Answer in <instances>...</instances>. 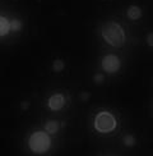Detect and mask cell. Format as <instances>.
<instances>
[{"label":"cell","mask_w":153,"mask_h":156,"mask_svg":"<svg viewBox=\"0 0 153 156\" xmlns=\"http://www.w3.org/2000/svg\"><path fill=\"white\" fill-rule=\"evenodd\" d=\"M66 105V97L61 92H56L51 95L47 100V108L51 112H59V110L64 109Z\"/></svg>","instance_id":"obj_5"},{"label":"cell","mask_w":153,"mask_h":156,"mask_svg":"<svg viewBox=\"0 0 153 156\" xmlns=\"http://www.w3.org/2000/svg\"><path fill=\"white\" fill-rule=\"evenodd\" d=\"M10 31V22L5 17H0V37L8 35Z\"/></svg>","instance_id":"obj_7"},{"label":"cell","mask_w":153,"mask_h":156,"mask_svg":"<svg viewBox=\"0 0 153 156\" xmlns=\"http://www.w3.org/2000/svg\"><path fill=\"white\" fill-rule=\"evenodd\" d=\"M147 44L153 48V34H149L148 36H147Z\"/></svg>","instance_id":"obj_13"},{"label":"cell","mask_w":153,"mask_h":156,"mask_svg":"<svg viewBox=\"0 0 153 156\" xmlns=\"http://www.w3.org/2000/svg\"><path fill=\"white\" fill-rule=\"evenodd\" d=\"M93 128L98 133H102V134L111 133L117 128V119L115 118V115L112 113L104 110V112H100L94 116Z\"/></svg>","instance_id":"obj_3"},{"label":"cell","mask_w":153,"mask_h":156,"mask_svg":"<svg viewBox=\"0 0 153 156\" xmlns=\"http://www.w3.org/2000/svg\"><path fill=\"white\" fill-rule=\"evenodd\" d=\"M63 69H64V63L61 60H55L54 64H53V70L56 73H59V72H63Z\"/></svg>","instance_id":"obj_11"},{"label":"cell","mask_w":153,"mask_h":156,"mask_svg":"<svg viewBox=\"0 0 153 156\" xmlns=\"http://www.w3.org/2000/svg\"><path fill=\"white\" fill-rule=\"evenodd\" d=\"M101 67L108 74H114L120 70L121 68V60L119 59V56L115 54H108L104 56V59L101 62Z\"/></svg>","instance_id":"obj_4"},{"label":"cell","mask_w":153,"mask_h":156,"mask_svg":"<svg viewBox=\"0 0 153 156\" xmlns=\"http://www.w3.org/2000/svg\"><path fill=\"white\" fill-rule=\"evenodd\" d=\"M123 145L125 147H133V146H135L137 145V138H135V136L131 134V133H127L124 136V138H123Z\"/></svg>","instance_id":"obj_9"},{"label":"cell","mask_w":153,"mask_h":156,"mask_svg":"<svg viewBox=\"0 0 153 156\" xmlns=\"http://www.w3.org/2000/svg\"><path fill=\"white\" fill-rule=\"evenodd\" d=\"M51 138L46 131H35L28 138L29 150L36 155H43L50 151L51 148Z\"/></svg>","instance_id":"obj_2"},{"label":"cell","mask_w":153,"mask_h":156,"mask_svg":"<svg viewBox=\"0 0 153 156\" xmlns=\"http://www.w3.org/2000/svg\"><path fill=\"white\" fill-rule=\"evenodd\" d=\"M140 16H142V9H140L139 6L133 5V6H130V8L127 9V17H129L130 19H133V21L139 19Z\"/></svg>","instance_id":"obj_8"},{"label":"cell","mask_w":153,"mask_h":156,"mask_svg":"<svg viewBox=\"0 0 153 156\" xmlns=\"http://www.w3.org/2000/svg\"><path fill=\"white\" fill-rule=\"evenodd\" d=\"M22 30V23L18 21V19H13L10 21V31H14V32H18Z\"/></svg>","instance_id":"obj_10"},{"label":"cell","mask_w":153,"mask_h":156,"mask_svg":"<svg viewBox=\"0 0 153 156\" xmlns=\"http://www.w3.org/2000/svg\"><path fill=\"white\" fill-rule=\"evenodd\" d=\"M45 131H46L49 134H55L60 131V123L55 120V119H51V120H47L45 123Z\"/></svg>","instance_id":"obj_6"},{"label":"cell","mask_w":153,"mask_h":156,"mask_svg":"<svg viewBox=\"0 0 153 156\" xmlns=\"http://www.w3.org/2000/svg\"><path fill=\"white\" fill-rule=\"evenodd\" d=\"M93 80H94V82H96V83H97V84H101L102 82H104V81H105V78H104V76H102V74L97 73V74H96V76H94V78H93Z\"/></svg>","instance_id":"obj_12"},{"label":"cell","mask_w":153,"mask_h":156,"mask_svg":"<svg viewBox=\"0 0 153 156\" xmlns=\"http://www.w3.org/2000/svg\"><path fill=\"white\" fill-rule=\"evenodd\" d=\"M101 35L104 40L114 48L123 46L125 42V31L116 22H106L101 28Z\"/></svg>","instance_id":"obj_1"}]
</instances>
